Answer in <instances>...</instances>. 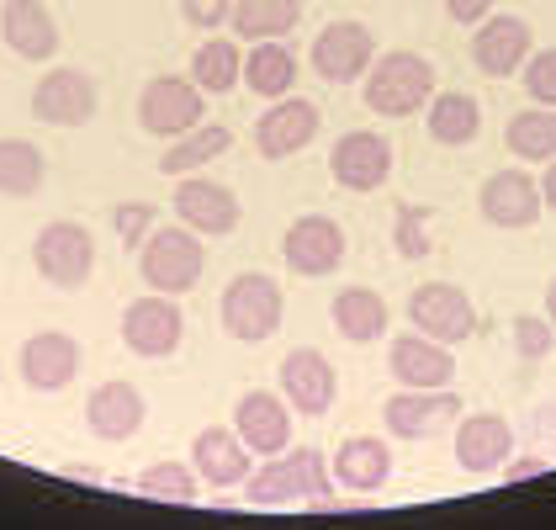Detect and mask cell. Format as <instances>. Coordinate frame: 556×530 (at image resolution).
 Instances as JSON below:
<instances>
[{"label": "cell", "instance_id": "7", "mask_svg": "<svg viewBox=\"0 0 556 530\" xmlns=\"http://www.w3.org/2000/svg\"><path fill=\"white\" fill-rule=\"evenodd\" d=\"M313 75L329 80V86H350V80H366L371 64H377V38L366 22H329L318 38H313V53H307Z\"/></svg>", "mask_w": 556, "mask_h": 530}, {"label": "cell", "instance_id": "37", "mask_svg": "<svg viewBox=\"0 0 556 530\" xmlns=\"http://www.w3.org/2000/svg\"><path fill=\"white\" fill-rule=\"evenodd\" d=\"M556 345V324L552 318H535V313H519L514 318V351L525 361H546Z\"/></svg>", "mask_w": 556, "mask_h": 530}, {"label": "cell", "instance_id": "40", "mask_svg": "<svg viewBox=\"0 0 556 530\" xmlns=\"http://www.w3.org/2000/svg\"><path fill=\"white\" fill-rule=\"evenodd\" d=\"M180 16L197 33H217L223 22H233V0H180Z\"/></svg>", "mask_w": 556, "mask_h": 530}, {"label": "cell", "instance_id": "3", "mask_svg": "<svg viewBox=\"0 0 556 530\" xmlns=\"http://www.w3.org/2000/svg\"><path fill=\"white\" fill-rule=\"evenodd\" d=\"M223 329L239 340V345H265L276 329H281V313H287V298L281 287L265 276V270H244L223 287Z\"/></svg>", "mask_w": 556, "mask_h": 530}, {"label": "cell", "instance_id": "9", "mask_svg": "<svg viewBox=\"0 0 556 530\" xmlns=\"http://www.w3.org/2000/svg\"><path fill=\"white\" fill-rule=\"evenodd\" d=\"M186 340V318L175 308L170 292H149V298H132L123 308V345L143 361H165L180 351Z\"/></svg>", "mask_w": 556, "mask_h": 530}, {"label": "cell", "instance_id": "4", "mask_svg": "<svg viewBox=\"0 0 556 530\" xmlns=\"http://www.w3.org/2000/svg\"><path fill=\"white\" fill-rule=\"evenodd\" d=\"M250 504L276 509V504H302V499H329V472H324V451H281L270 456L260 472H250Z\"/></svg>", "mask_w": 556, "mask_h": 530}, {"label": "cell", "instance_id": "24", "mask_svg": "<svg viewBox=\"0 0 556 530\" xmlns=\"http://www.w3.org/2000/svg\"><path fill=\"white\" fill-rule=\"evenodd\" d=\"M0 38L16 59L27 64H48L59 53V22L48 16L43 0H5L0 11Z\"/></svg>", "mask_w": 556, "mask_h": 530}, {"label": "cell", "instance_id": "1", "mask_svg": "<svg viewBox=\"0 0 556 530\" xmlns=\"http://www.w3.org/2000/svg\"><path fill=\"white\" fill-rule=\"evenodd\" d=\"M434 101V64L414 48H392L377 53L371 75H366V106L377 117H414Z\"/></svg>", "mask_w": 556, "mask_h": 530}, {"label": "cell", "instance_id": "18", "mask_svg": "<svg viewBox=\"0 0 556 530\" xmlns=\"http://www.w3.org/2000/svg\"><path fill=\"white\" fill-rule=\"evenodd\" d=\"M16 371H22V382H27L33 393H64V388L75 382V371H80L75 335H64V329L33 335V340L22 345V355H16Z\"/></svg>", "mask_w": 556, "mask_h": 530}, {"label": "cell", "instance_id": "6", "mask_svg": "<svg viewBox=\"0 0 556 530\" xmlns=\"http://www.w3.org/2000/svg\"><path fill=\"white\" fill-rule=\"evenodd\" d=\"M202 96L191 75H154L138 90V128L154 138H180V132L202 128Z\"/></svg>", "mask_w": 556, "mask_h": 530}, {"label": "cell", "instance_id": "2", "mask_svg": "<svg viewBox=\"0 0 556 530\" xmlns=\"http://www.w3.org/2000/svg\"><path fill=\"white\" fill-rule=\"evenodd\" d=\"M138 270H143V287L180 298V292H191V287L202 281V270H207V244H202L197 228L165 223V228H154V234L143 239Z\"/></svg>", "mask_w": 556, "mask_h": 530}, {"label": "cell", "instance_id": "43", "mask_svg": "<svg viewBox=\"0 0 556 530\" xmlns=\"http://www.w3.org/2000/svg\"><path fill=\"white\" fill-rule=\"evenodd\" d=\"M535 472H546V462H519V467H509V483L514 478H535Z\"/></svg>", "mask_w": 556, "mask_h": 530}, {"label": "cell", "instance_id": "25", "mask_svg": "<svg viewBox=\"0 0 556 530\" xmlns=\"http://www.w3.org/2000/svg\"><path fill=\"white\" fill-rule=\"evenodd\" d=\"M250 445L239 430H223V425H207V430H197V441H191V467L202 472V483L213 488H239L250 483Z\"/></svg>", "mask_w": 556, "mask_h": 530}, {"label": "cell", "instance_id": "13", "mask_svg": "<svg viewBox=\"0 0 556 530\" xmlns=\"http://www.w3.org/2000/svg\"><path fill=\"white\" fill-rule=\"evenodd\" d=\"M96 80H90L86 70H70V64H59V70H48L43 80L33 86V117L43 123V128H80L96 117Z\"/></svg>", "mask_w": 556, "mask_h": 530}, {"label": "cell", "instance_id": "39", "mask_svg": "<svg viewBox=\"0 0 556 530\" xmlns=\"http://www.w3.org/2000/svg\"><path fill=\"white\" fill-rule=\"evenodd\" d=\"M112 228H117V239L132 250V244H143V239L154 234V207H149V202H117V207H112Z\"/></svg>", "mask_w": 556, "mask_h": 530}, {"label": "cell", "instance_id": "34", "mask_svg": "<svg viewBox=\"0 0 556 530\" xmlns=\"http://www.w3.org/2000/svg\"><path fill=\"white\" fill-rule=\"evenodd\" d=\"M302 22V0H233V33L239 38H281Z\"/></svg>", "mask_w": 556, "mask_h": 530}, {"label": "cell", "instance_id": "12", "mask_svg": "<svg viewBox=\"0 0 556 530\" xmlns=\"http://www.w3.org/2000/svg\"><path fill=\"white\" fill-rule=\"evenodd\" d=\"M281 261L298 276H334L344 265V228L329 213H302L281 234Z\"/></svg>", "mask_w": 556, "mask_h": 530}, {"label": "cell", "instance_id": "33", "mask_svg": "<svg viewBox=\"0 0 556 530\" xmlns=\"http://www.w3.org/2000/svg\"><path fill=\"white\" fill-rule=\"evenodd\" d=\"M191 80L207 96H228L233 86H244V53L233 38H207L191 53Z\"/></svg>", "mask_w": 556, "mask_h": 530}, {"label": "cell", "instance_id": "31", "mask_svg": "<svg viewBox=\"0 0 556 530\" xmlns=\"http://www.w3.org/2000/svg\"><path fill=\"white\" fill-rule=\"evenodd\" d=\"M504 143H509L514 160H530V165H552L556 160V106H525L514 112L509 128H504Z\"/></svg>", "mask_w": 556, "mask_h": 530}, {"label": "cell", "instance_id": "38", "mask_svg": "<svg viewBox=\"0 0 556 530\" xmlns=\"http://www.w3.org/2000/svg\"><path fill=\"white\" fill-rule=\"evenodd\" d=\"M397 255L425 261L429 255V207H403L397 213Z\"/></svg>", "mask_w": 556, "mask_h": 530}, {"label": "cell", "instance_id": "22", "mask_svg": "<svg viewBox=\"0 0 556 530\" xmlns=\"http://www.w3.org/2000/svg\"><path fill=\"white\" fill-rule=\"evenodd\" d=\"M143 419H149V403H143V393H138L132 382H101V388L86 398L90 436L106 445L132 441V436L143 430Z\"/></svg>", "mask_w": 556, "mask_h": 530}, {"label": "cell", "instance_id": "29", "mask_svg": "<svg viewBox=\"0 0 556 530\" xmlns=\"http://www.w3.org/2000/svg\"><path fill=\"white\" fill-rule=\"evenodd\" d=\"M228 143H233V132L223 128V123H202V128L180 132L170 138V149L160 154V176H197L202 165H213L217 154H228Z\"/></svg>", "mask_w": 556, "mask_h": 530}, {"label": "cell", "instance_id": "30", "mask_svg": "<svg viewBox=\"0 0 556 530\" xmlns=\"http://www.w3.org/2000/svg\"><path fill=\"white\" fill-rule=\"evenodd\" d=\"M429 138L434 143H445V149H467L471 138L482 132V106L471 101L467 90H440L434 101H429Z\"/></svg>", "mask_w": 556, "mask_h": 530}, {"label": "cell", "instance_id": "23", "mask_svg": "<svg viewBox=\"0 0 556 530\" xmlns=\"http://www.w3.org/2000/svg\"><path fill=\"white\" fill-rule=\"evenodd\" d=\"M175 218L197 234H233L239 228V197L207 176H180L175 186Z\"/></svg>", "mask_w": 556, "mask_h": 530}, {"label": "cell", "instance_id": "27", "mask_svg": "<svg viewBox=\"0 0 556 530\" xmlns=\"http://www.w3.org/2000/svg\"><path fill=\"white\" fill-rule=\"evenodd\" d=\"M329 318L350 345H371V340L387 335V303L371 287H340L334 303H329Z\"/></svg>", "mask_w": 556, "mask_h": 530}, {"label": "cell", "instance_id": "15", "mask_svg": "<svg viewBox=\"0 0 556 530\" xmlns=\"http://www.w3.org/2000/svg\"><path fill=\"white\" fill-rule=\"evenodd\" d=\"M329 176L340 180L344 191H377L392 176V143L377 128L340 132L334 149H329Z\"/></svg>", "mask_w": 556, "mask_h": 530}, {"label": "cell", "instance_id": "11", "mask_svg": "<svg viewBox=\"0 0 556 530\" xmlns=\"http://www.w3.org/2000/svg\"><path fill=\"white\" fill-rule=\"evenodd\" d=\"M456 414H462V398L451 388H403L382 403V419L397 441H434L440 430H451Z\"/></svg>", "mask_w": 556, "mask_h": 530}, {"label": "cell", "instance_id": "19", "mask_svg": "<svg viewBox=\"0 0 556 530\" xmlns=\"http://www.w3.org/2000/svg\"><path fill=\"white\" fill-rule=\"evenodd\" d=\"M233 430L244 436V445L255 456H281L292 445V403H287V393H265V388L244 393L239 408H233Z\"/></svg>", "mask_w": 556, "mask_h": 530}, {"label": "cell", "instance_id": "10", "mask_svg": "<svg viewBox=\"0 0 556 530\" xmlns=\"http://www.w3.org/2000/svg\"><path fill=\"white\" fill-rule=\"evenodd\" d=\"M530 53H535V33H530V22L514 16V11H493V16L477 22V33H471V64H477L488 80L519 75V70L530 64Z\"/></svg>", "mask_w": 556, "mask_h": 530}, {"label": "cell", "instance_id": "32", "mask_svg": "<svg viewBox=\"0 0 556 530\" xmlns=\"http://www.w3.org/2000/svg\"><path fill=\"white\" fill-rule=\"evenodd\" d=\"M48 160L33 138H0V197H38Z\"/></svg>", "mask_w": 556, "mask_h": 530}, {"label": "cell", "instance_id": "35", "mask_svg": "<svg viewBox=\"0 0 556 530\" xmlns=\"http://www.w3.org/2000/svg\"><path fill=\"white\" fill-rule=\"evenodd\" d=\"M202 488V472L186 467V462H154L138 472V493L143 499H160V504H191Z\"/></svg>", "mask_w": 556, "mask_h": 530}, {"label": "cell", "instance_id": "41", "mask_svg": "<svg viewBox=\"0 0 556 530\" xmlns=\"http://www.w3.org/2000/svg\"><path fill=\"white\" fill-rule=\"evenodd\" d=\"M445 16L462 22V27H477V22L493 16V0H445Z\"/></svg>", "mask_w": 556, "mask_h": 530}, {"label": "cell", "instance_id": "16", "mask_svg": "<svg viewBox=\"0 0 556 530\" xmlns=\"http://www.w3.org/2000/svg\"><path fill=\"white\" fill-rule=\"evenodd\" d=\"M281 393H287V403L298 408L302 419H324L334 408V398H340V377H334L329 355L313 351V345L287 351V361H281Z\"/></svg>", "mask_w": 556, "mask_h": 530}, {"label": "cell", "instance_id": "26", "mask_svg": "<svg viewBox=\"0 0 556 530\" xmlns=\"http://www.w3.org/2000/svg\"><path fill=\"white\" fill-rule=\"evenodd\" d=\"M392 478V451L377 436H350L334 451V483L350 493H377Z\"/></svg>", "mask_w": 556, "mask_h": 530}, {"label": "cell", "instance_id": "28", "mask_svg": "<svg viewBox=\"0 0 556 530\" xmlns=\"http://www.w3.org/2000/svg\"><path fill=\"white\" fill-rule=\"evenodd\" d=\"M244 86L265 96V101H281L298 86V53L281 43V38H260L250 53H244Z\"/></svg>", "mask_w": 556, "mask_h": 530}, {"label": "cell", "instance_id": "5", "mask_svg": "<svg viewBox=\"0 0 556 530\" xmlns=\"http://www.w3.org/2000/svg\"><path fill=\"white\" fill-rule=\"evenodd\" d=\"M33 265H38V276L48 287H59V292L86 287L96 276V239H90V228L70 218L43 223L38 239H33Z\"/></svg>", "mask_w": 556, "mask_h": 530}, {"label": "cell", "instance_id": "44", "mask_svg": "<svg viewBox=\"0 0 556 530\" xmlns=\"http://www.w3.org/2000/svg\"><path fill=\"white\" fill-rule=\"evenodd\" d=\"M546 318L556 324V276H552V287H546Z\"/></svg>", "mask_w": 556, "mask_h": 530}, {"label": "cell", "instance_id": "8", "mask_svg": "<svg viewBox=\"0 0 556 530\" xmlns=\"http://www.w3.org/2000/svg\"><path fill=\"white\" fill-rule=\"evenodd\" d=\"M408 324L429 340H440V345H462V340L477 335V308L456 281H425L408 298Z\"/></svg>", "mask_w": 556, "mask_h": 530}, {"label": "cell", "instance_id": "42", "mask_svg": "<svg viewBox=\"0 0 556 530\" xmlns=\"http://www.w3.org/2000/svg\"><path fill=\"white\" fill-rule=\"evenodd\" d=\"M541 191H546V213H556V160L546 165V176H541Z\"/></svg>", "mask_w": 556, "mask_h": 530}, {"label": "cell", "instance_id": "17", "mask_svg": "<svg viewBox=\"0 0 556 530\" xmlns=\"http://www.w3.org/2000/svg\"><path fill=\"white\" fill-rule=\"evenodd\" d=\"M318 128H324V117H318L313 101H302V96L270 101V112L255 123L260 160H292V154H302V149L318 138Z\"/></svg>", "mask_w": 556, "mask_h": 530}, {"label": "cell", "instance_id": "21", "mask_svg": "<svg viewBox=\"0 0 556 530\" xmlns=\"http://www.w3.org/2000/svg\"><path fill=\"white\" fill-rule=\"evenodd\" d=\"M387 371L403 388H451L456 382V355H451V345H440L429 335H397L387 345Z\"/></svg>", "mask_w": 556, "mask_h": 530}, {"label": "cell", "instance_id": "36", "mask_svg": "<svg viewBox=\"0 0 556 530\" xmlns=\"http://www.w3.org/2000/svg\"><path fill=\"white\" fill-rule=\"evenodd\" d=\"M519 80H525V96L535 106H556V48H535L530 64L519 70Z\"/></svg>", "mask_w": 556, "mask_h": 530}, {"label": "cell", "instance_id": "20", "mask_svg": "<svg viewBox=\"0 0 556 530\" xmlns=\"http://www.w3.org/2000/svg\"><path fill=\"white\" fill-rule=\"evenodd\" d=\"M514 456V430L504 414H462L456 425V467L482 478V472H498L509 467Z\"/></svg>", "mask_w": 556, "mask_h": 530}, {"label": "cell", "instance_id": "14", "mask_svg": "<svg viewBox=\"0 0 556 530\" xmlns=\"http://www.w3.org/2000/svg\"><path fill=\"white\" fill-rule=\"evenodd\" d=\"M477 207H482V218L493 223V228H530V223L546 213V191H541V180L530 176V171H493V176L482 180V191H477Z\"/></svg>", "mask_w": 556, "mask_h": 530}]
</instances>
